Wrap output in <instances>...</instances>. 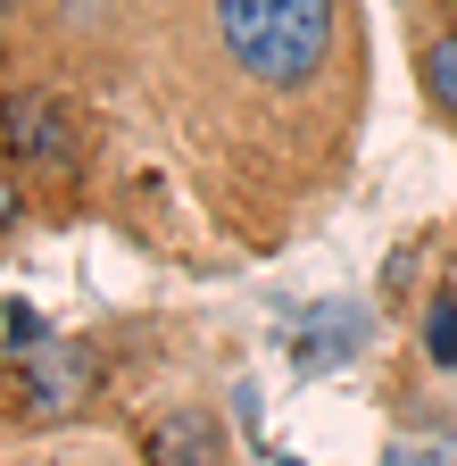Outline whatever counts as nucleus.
Segmentation results:
<instances>
[{
    "label": "nucleus",
    "instance_id": "3",
    "mask_svg": "<svg viewBox=\"0 0 457 466\" xmlns=\"http://www.w3.org/2000/svg\"><path fill=\"white\" fill-rule=\"evenodd\" d=\"M100 383H108L100 341H84V333H50L34 359L9 367V425H75L84 408L100 400Z\"/></svg>",
    "mask_w": 457,
    "mask_h": 466
},
{
    "label": "nucleus",
    "instance_id": "8",
    "mask_svg": "<svg viewBox=\"0 0 457 466\" xmlns=\"http://www.w3.org/2000/svg\"><path fill=\"white\" fill-rule=\"evenodd\" d=\"M42 341H50V325L34 317V300H17V291H9V367H17V359H34Z\"/></svg>",
    "mask_w": 457,
    "mask_h": 466
},
{
    "label": "nucleus",
    "instance_id": "1",
    "mask_svg": "<svg viewBox=\"0 0 457 466\" xmlns=\"http://www.w3.org/2000/svg\"><path fill=\"white\" fill-rule=\"evenodd\" d=\"M50 58L158 142L233 250L274 258L333 208L374 108L358 0H50Z\"/></svg>",
    "mask_w": 457,
    "mask_h": 466
},
{
    "label": "nucleus",
    "instance_id": "10",
    "mask_svg": "<svg viewBox=\"0 0 457 466\" xmlns=\"http://www.w3.org/2000/svg\"><path fill=\"white\" fill-rule=\"evenodd\" d=\"M233 425H242V441L258 450V383H233Z\"/></svg>",
    "mask_w": 457,
    "mask_h": 466
},
{
    "label": "nucleus",
    "instance_id": "11",
    "mask_svg": "<svg viewBox=\"0 0 457 466\" xmlns=\"http://www.w3.org/2000/svg\"><path fill=\"white\" fill-rule=\"evenodd\" d=\"M25 9H34V0H9V25H17V17H25Z\"/></svg>",
    "mask_w": 457,
    "mask_h": 466
},
{
    "label": "nucleus",
    "instance_id": "2",
    "mask_svg": "<svg viewBox=\"0 0 457 466\" xmlns=\"http://www.w3.org/2000/svg\"><path fill=\"white\" fill-rule=\"evenodd\" d=\"M92 167H100V116L59 67H17L9 76V192L25 200H92Z\"/></svg>",
    "mask_w": 457,
    "mask_h": 466
},
{
    "label": "nucleus",
    "instance_id": "12",
    "mask_svg": "<svg viewBox=\"0 0 457 466\" xmlns=\"http://www.w3.org/2000/svg\"><path fill=\"white\" fill-rule=\"evenodd\" d=\"M274 466H308V458H274Z\"/></svg>",
    "mask_w": 457,
    "mask_h": 466
},
{
    "label": "nucleus",
    "instance_id": "5",
    "mask_svg": "<svg viewBox=\"0 0 457 466\" xmlns=\"http://www.w3.org/2000/svg\"><path fill=\"white\" fill-rule=\"evenodd\" d=\"M150 466H233V433L208 400H175L150 425Z\"/></svg>",
    "mask_w": 457,
    "mask_h": 466
},
{
    "label": "nucleus",
    "instance_id": "4",
    "mask_svg": "<svg viewBox=\"0 0 457 466\" xmlns=\"http://www.w3.org/2000/svg\"><path fill=\"white\" fill-rule=\"evenodd\" d=\"M374 350V300H350V291H333V300H308L283 333V359H292L300 383H324L341 367H358Z\"/></svg>",
    "mask_w": 457,
    "mask_h": 466
},
{
    "label": "nucleus",
    "instance_id": "6",
    "mask_svg": "<svg viewBox=\"0 0 457 466\" xmlns=\"http://www.w3.org/2000/svg\"><path fill=\"white\" fill-rule=\"evenodd\" d=\"M408 67H416L424 116L457 134V25H408Z\"/></svg>",
    "mask_w": 457,
    "mask_h": 466
},
{
    "label": "nucleus",
    "instance_id": "9",
    "mask_svg": "<svg viewBox=\"0 0 457 466\" xmlns=\"http://www.w3.org/2000/svg\"><path fill=\"white\" fill-rule=\"evenodd\" d=\"M408 25H457V0H399Z\"/></svg>",
    "mask_w": 457,
    "mask_h": 466
},
{
    "label": "nucleus",
    "instance_id": "7",
    "mask_svg": "<svg viewBox=\"0 0 457 466\" xmlns=\"http://www.w3.org/2000/svg\"><path fill=\"white\" fill-rule=\"evenodd\" d=\"M416 359H424L432 375H457V283H449V275L416 300Z\"/></svg>",
    "mask_w": 457,
    "mask_h": 466
}]
</instances>
